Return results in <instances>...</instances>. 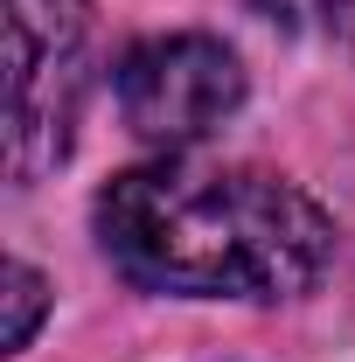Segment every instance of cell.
I'll return each instance as SVG.
<instances>
[{"instance_id":"1","label":"cell","mask_w":355,"mask_h":362,"mask_svg":"<svg viewBox=\"0 0 355 362\" xmlns=\"http://www.w3.org/2000/svg\"><path fill=\"white\" fill-rule=\"evenodd\" d=\"M98 244L133 286L181 300H293L334 258V223L265 168L153 160L98 188Z\"/></svg>"},{"instance_id":"2","label":"cell","mask_w":355,"mask_h":362,"mask_svg":"<svg viewBox=\"0 0 355 362\" xmlns=\"http://www.w3.org/2000/svg\"><path fill=\"white\" fill-rule=\"evenodd\" d=\"M91 0H7V175L42 181L70 160L84 112Z\"/></svg>"},{"instance_id":"3","label":"cell","mask_w":355,"mask_h":362,"mask_svg":"<svg viewBox=\"0 0 355 362\" xmlns=\"http://www.w3.org/2000/svg\"><path fill=\"white\" fill-rule=\"evenodd\" d=\"M119 112L146 146H195L244 105V63L216 35H153L119 56L112 70Z\"/></svg>"},{"instance_id":"4","label":"cell","mask_w":355,"mask_h":362,"mask_svg":"<svg viewBox=\"0 0 355 362\" xmlns=\"http://www.w3.org/2000/svg\"><path fill=\"white\" fill-rule=\"evenodd\" d=\"M0 356H21L28 349V334H35V320L49 314V279L35 265H21V258H7L0 272Z\"/></svg>"},{"instance_id":"5","label":"cell","mask_w":355,"mask_h":362,"mask_svg":"<svg viewBox=\"0 0 355 362\" xmlns=\"http://www.w3.org/2000/svg\"><path fill=\"white\" fill-rule=\"evenodd\" d=\"M320 14H327V28H334V42L355 56V0H320Z\"/></svg>"}]
</instances>
